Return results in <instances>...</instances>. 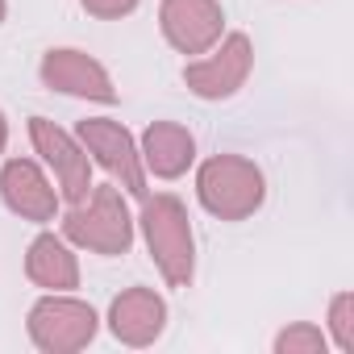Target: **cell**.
I'll return each instance as SVG.
<instances>
[{
	"mask_svg": "<svg viewBox=\"0 0 354 354\" xmlns=\"http://www.w3.org/2000/svg\"><path fill=\"white\" fill-rule=\"evenodd\" d=\"M138 154H142V167L150 175H158V180H180V175L196 162V138L175 121H154L142 133Z\"/></svg>",
	"mask_w": 354,
	"mask_h": 354,
	"instance_id": "obj_12",
	"label": "cell"
},
{
	"mask_svg": "<svg viewBox=\"0 0 354 354\" xmlns=\"http://www.w3.org/2000/svg\"><path fill=\"white\" fill-rule=\"evenodd\" d=\"M75 138L88 150V158H96L129 196H138V201L146 196V167H142L133 133L121 121H113V117H88V121H80Z\"/></svg>",
	"mask_w": 354,
	"mask_h": 354,
	"instance_id": "obj_5",
	"label": "cell"
},
{
	"mask_svg": "<svg viewBox=\"0 0 354 354\" xmlns=\"http://www.w3.org/2000/svg\"><path fill=\"white\" fill-rule=\"evenodd\" d=\"M142 238L146 250L158 267V275L171 288H188L196 275V238H192V221L180 196L158 192V196H142Z\"/></svg>",
	"mask_w": 354,
	"mask_h": 354,
	"instance_id": "obj_1",
	"label": "cell"
},
{
	"mask_svg": "<svg viewBox=\"0 0 354 354\" xmlns=\"http://www.w3.org/2000/svg\"><path fill=\"white\" fill-rule=\"evenodd\" d=\"M250 67H254L250 38L246 34H225L213 55L205 50V59H196V63L184 67V84L201 100H230L238 88H246Z\"/></svg>",
	"mask_w": 354,
	"mask_h": 354,
	"instance_id": "obj_7",
	"label": "cell"
},
{
	"mask_svg": "<svg viewBox=\"0 0 354 354\" xmlns=\"http://www.w3.org/2000/svg\"><path fill=\"white\" fill-rule=\"evenodd\" d=\"M325 346H329V337L308 321H296V325L279 329V337H275V354H325Z\"/></svg>",
	"mask_w": 354,
	"mask_h": 354,
	"instance_id": "obj_14",
	"label": "cell"
},
{
	"mask_svg": "<svg viewBox=\"0 0 354 354\" xmlns=\"http://www.w3.org/2000/svg\"><path fill=\"white\" fill-rule=\"evenodd\" d=\"M162 325H167V300L154 288H125L109 304V329L125 346H138L142 350V346L158 342Z\"/></svg>",
	"mask_w": 354,
	"mask_h": 354,
	"instance_id": "obj_11",
	"label": "cell"
},
{
	"mask_svg": "<svg viewBox=\"0 0 354 354\" xmlns=\"http://www.w3.org/2000/svg\"><path fill=\"white\" fill-rule=\"evenodd\" d=\"M0 201L13 217L34 225H46L59 217V192L50 188L46 171L34 158H9L0 167Z\"/></svg>",
	"mask_w": 354,
	"mask_h": 354,
	"instance_id": "obj_10",
	"label": "cell"
},
{
	"mask_svg": "<svg viewBox=\"0 0 354 354\" xmlns=\"http://www.w3.org/2000/svg\"><path fill=\"white\" fill-rule=\"evenodd\" d=\"M329 333L342 354H354V292H337L329 300Z\"/></svg>",
	"mask_w": 354,
	"mask_h": 354,
	"instance_id": "obj_15",
	"label": "cell"
},
{
	"mask_svg": "<svg viewBox=\"0 0 354 354\" xmlns=\"http://www.w3.org/2000/svg\"><path fill=\"white\" fill-rule=\"evenodd\" d=\"M196 201L217 221H246L267 201L263 171L242 154H213L196 171Z\"/></svg>",
	"mask_w": 354,
	"mask_h": 354,
	"instance_id": "obj_2",
	"label": "cell"
},
{
	"mask_svg": "<svg viewBox=\"0 0 354 354\" xmlns=\"http://www.w3.org/2000/svg\"><path fill=\"white\" fill-rule=\"evenodd\" d=\"M63 238L80 250H92V254H104V259H117V254H129L133 246V217H129V205L121 196V188L113 184H92L88 201L71 205V213L63 217Z\"/></svg>",
	"mask_w": 354,
	"mask_h": 354,
	"instance_id": "obj_3",
	"label": "cell"
},
{
	"mask_svg": "<svg viewBox=\"0 0 354 354\" xmlns=\"http://www.w3.org/2000/svg\"><path fill=\"white\" fill-rule=\"evenodd\" d=\"M26 329H30V342L42 354H75L96 337L100 317H96V308L88 300H75L67 292H50L30 308Z\"/></svg>",
	"mask_w": 354,
	"mask_h": 354,
	"instance_id": "obj_4",
	"label": "cell"
},
{
	"mask_svg": "<svg viewBox=\"0 0 354 354\" xmlns=\"http://www.w3.org/2000/svg\"><path fill=\"white\" fill-rule=\"evenodd\" d=\"M158 30L180 55H205L225 34V9L221 0H162Z\"/></svg>",
	"mask_w": 354,
	"mask_h": 354,
	"instance_id": "obj_8",
	"label": "cell"
},
{
	"mask_svg": "<svg viewBox=\"0 0 354 354\" xmlns=\"http://www.w3.org/2000/svg\"><path fill=\"white\" fill-rule=\"evenodd\" d=\"M30 142L42 154V162L55 171L59 201H71V205L88 201V192H92V158L80 146V138L59 129L50 117H30Z\"/></svg>",
	"mask_w": 354,
	"mask_h": 354,
	"instance_id": "obj_6",
	"label": "cell"
},
{
	"mask_svg": "<svg viewBox=\"0 0 354 354\" xmlns=\"http://www.w3.org/2000/svg\"><path fill=\"white\" fill-rule=\"evenodd\" d=\"M5 17H9V5H5V0H0V26H5Z\"/></svg>",
	"mask_w": 354,
	"mask_h": 354,
	"instance_id": "obj_18",
	"label": "cell"
},
{
	"mask_svg": "<svg viewBox=\"0 0 354 354\" xmlns=\"http://www.w3.org/2000/svg\"><path fill=\"white\" fill-rule=\"evenodd\" d=\"M5 146H9V121H5V113H0V154H5Z\"/></svg>",
	"mask_w": 354,
	"mask_h": 354,
	"instance_id": "obj_17",
	"label": "cell"
},
{
	"mask_svg": "<svg viewBox=\"0 0 354 354\" xmlns=\"http://www.w3.org/2000/svg\"><path fill=\"white\" fill-rule=\"evenodd\" d=\"M26 279L46 292L80 288V263L71 254V242L63 234H38L26 250Z\"/></svg>",
	"mask_w": 354,
	"mask_h": 354,
	"instance_id": "obj_13",
	"label": "cell"
},
{
	"mask_svg": "<svg viewBox=\"0 0 354 354\" xmlns=\"http://www.w3.org/2000/svg\"><path fill=\"white\" fill-rule=\"evenodd\" d=\"M38 80L50 92H63V96H80V100H96V104L117 100V88H113V75L104 71V63H96L92 55L71 50V46L46 50L42 67H38Z\"/></svg>",
	"mask_w": 354,
	"mask_h": 354,
	"instance_id": "obj_9",
	"label": "cell"
},
{
	"mask_svg": "<svg viewBox=\"0 0 354 354\" xmlns=\"http://www.w3.org/2000/svg\"><path fill=\"white\" fill-rule=\"evenodd\" d=\"M80 5H84V13H92L100 21H121L138 9V0H80Z\"/></svg>",
	"mask_w": 354,
	"mask_h": 354,
	"instance_id": "obj_16",
	"label": "cell"
}]
</instances>
